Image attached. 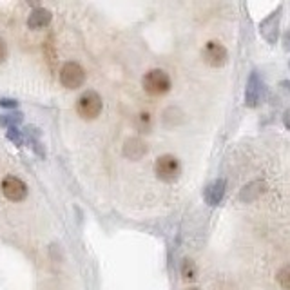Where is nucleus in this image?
<instances>
[{"instance_id": "21", "label": "nucleus", "mask_w": 290, "mask_h": 290, "mask_svg": "<svg viewBox=\"0 0 290 290\" xmlns=\"http://www.w3.org/2000/svg\"><path fill=\"white\" fill-rule=\"evenodd\" d=\"M283 123H285V127L290 131V109L285 111V114H283Z\"/></svg>"}, {"instance_id": "19", "label": "nucleus", "mask_w": 290, "mask_h": 290, "mask_svg": "<svg viewBox=\"0 0 290 290\" xmlns=\"http://www.w3.org/2000/svg\"><path fill=\"white\" fill-rule=\"evenodd\" d=\"M8 44H6V40L0 36V64H4L6 58H8Z\"/></svg>"}, {"instance_id": "4", "label": "nucleus", "mask_w": 290, "mask_h": 290, "mask_svg": "<svg viewBox=\"0 0 290 290\" xmlns=\"http://www.w3.org/2000/svg\"><path fill=\"white\" fill-rule=\"evenodd\" d=\"M86 82V69L78 62H67L60 71V84L66 89H78Z\"/></svg>"}, {"instance_id": "8", "label": "nucleus", "mask_w": 290, "mask_h": 290, "mask_svg": "<svg viewBox=\"0 0 290 290\" xmlns=\"http://www.w3.org/2000/svg\"><path fill=\"white\" fill-rule=\"evenodd\" d=\"M278 31H279V9L267 16L265 20L259 22V33L268 44H276L278 40Z\"/></svg>"}, {"instance_id": "23", "label": "nucleus", "mask_w": 290, "mask_h": 290, "mask_svg": "<svg viewBox=\"0 0 290 290\" xmlns=\"http://www.w3.org/2000/svg\"><path fill=\"white\" fill-rule=\"evenodd\" d=\"M189 290H200V288H189Z\"/></svg>"}, {"instance_id": "22", "label": "nucleus", "mask_w": 290, "mask_h": 290, "mask_svg": "<svg viewBox=\"0 0 290 290\" xmlns=\"http://www.w3.org/2000/svg\"><path fill=\"white\" fill-rule=\"evenodd\" d=\"M26 2H28V4L31 6V8H38V6H40V2H42V0H26Z\"/></svg>"}, {"instance_id": "13", "label": "nucleus", "mask_w": 290, "mask_h": 290, "mask_svg": "<svg viewBox=\"0 0 290 290\" xmlns=\"http://www.w3.org/2000/svg\"><path fill=\"white\" fill-rule=\"evenodd\" d=\"M161 122L165 127H178L183 122V113L178 107H167L161 114Z\"/></svg>"}, {"instance_id": "14", "label": "nucleus", "mask_w": 290, "mask_h": 290, "mask_svg": "<svg viewBox=\"0 0 290 290\" xmlns=\"http://www.w3.org/2000/svg\"><path fill=\"white\" fill-rule=\"evenodd\" d=\"M134 126L140 133H149L151 127H153V116H151L149 111H140V114L134 120Z\"/></svg>"}, {"instance_id": "17", "label": "nucleus", "mask_w": 290, "mask_h": 290, "mask_svg": "<svg viewBox=\"0 0 290 290\" xmlns=\"http://www.w3.org/2000/svg\"><path fill=\"white\" fill-rule=\"evenodd\" d=\"M8 138L9 140L13 141V143H16V145H24L26 143V134L22 133V131L18 129V127H9L8 129Z\"/></svg>"}, {"instance_id": "3", "label": "nucleus", "mask_w": 290, "mask_h": 290, "mask_svg": "<svg viewBox=\"0 0 290 290\" xmlns=\"http://www.w3.org/2000/svg\"><path fill=\"white\" fill-rule=\"evenodd\" d=\"M154 173H156L158 180L165 181V183H173L180 178L181 163L173 154H161L154 163Z\"/></svg>"}, {"instance_id": "10", "label": "nucleus", "mask_w": 290, "mask_h": 290, "mask_svg": "<svg viewBox=\"0 0 290 290\" xmlns=\"http://www.w3.org/2000/svg\"><path fill=\"white\" fill-rule=\"evenodd\" d=\"M51 20H53L51 11L38 6V8L33 9L31 15L28 16V26H29V29H44L51 24Z\"/></svg>"}, {"instance_id": "1", "label": "nucleus", "mask_w": 290, "mask_h": 290, "mask_svg": "<svg viewBox=\"0 0 290 290\" xmlns=\"http://www.w3.org/2000/svg\"><path fill=\"white\" fill-rule=\"evenodd\" d=\"M141 87L149 96H163L173 87V80L163 69H151L141 78Z\"/></svg>"}, {"instance_id": "11", "label": "nucleus", "mask_w": 290, "mask_h": 290, "mask_svg": "<svg viewBox=\"0 0 290 290\" xmlns=\"http://www.w3.org/2000/svg\"><path fill=\"white\" fill-rule=\"evenodd\" d=\"M225 189H227V183H225V180H216L212 181L211 185H209L207 189H205V201H207L209 205H218L221 200H223L225 196Z\"/></svg>"}, {"instance_id": "12", "label": "nucleus", "mask_w": 290, "mask_h": 290, "mask_svg": "<svg viewBox=\"0 0 290 290\" xmlns=\"http://www.w3.org/2000/svg\"><path fill=\"white\" fill-rule=\"evenodd\" d=\"M265 189H267V185H265V181L261 180H256L252 181V183H248L247 187L241 189V192H239V200L241 201H254L258 200L259 196H261L263 192H265Z\"/></svg>"}, {"instance_id": "16", "label": "nucleus", "mask_w": 290, "mask_h": 290, "mask_svg": "<svg viewBox=\"0 0 290 290\" xmlns=\"http://www.w3.org/2000/svg\"><path fill=\"white\" fill-rule=\"evenodd\" d=\"M181 276H183L185 279H194V278H196V265H194V261H191V259H185V261L181 263Z\"/></svg>"}, {"instance_id": "18", "label": "nucleus", "mask_w": 290, "mask_h": 290, "mask_svg": "<svg viewBox=\"0 0 290 290\" xmlns=\"http://www.w3.org/2000/svg\"><path fill=\"white\" fill-rule=\"evenodd\" d=\"M278 281L285 290H290V265H285V267L278 272Z\"/></svg>"}, {"instance_id": "2", "label": "nucleus", "mask_w": 290, "mask_h": 290, "mask_svg": "<svg viewBox=\"0 0 290 290\" xmlns=\"http://www.w3.org/2000/svg\"><path fill=\"white\" fill-rule=\"evenodd\" d=\"M103 109V102L102 96H100L96 91H86L78 96L76 100V113L82 120L86 122H93L102 114Z\"/></svg>"}, {"instance_id": "9", "label": "nucleus", "mask_w": 290, "mask_h": 290, "mask_svg": "<svg viewBox=\"0 0 290 290\" xmlns=\"http://www.w3.org/2000/svg\"><path fill=\"white\" fill-rule=\"evenodd\" d=\"M261 100V80H259L258 73H252L248 76L247 89H245V103L248 107H256Z\"/></svg>"}, {"instance_id": "15", "label": "nucleus", "mask_w": 290, "mask_h": 290, "mask_svg": "<svg viewBox=\"0 0 290 290\" xmlns=\"http://www.w3.org/2000/svg\"><path fill=\"white\" fill-rule=\"evenodd\" d=\"M20 122H22V114H18V113L9 111L8 114H0V126L6 127V129H9V127H16Z\"/></svg>"}, {"instance_id": "5", "label": "nucleus", "mask_w": 290, "mask_h": 290, "mask_svg": "<svg viewBox=\"0 0 290 290\" xmlns=\"http://www.w3.org/2000/svg\"><path fill=\"white\" fill-rule=\"evenodd\" d=\"M201 55H203L205 64L211 67H223L229 60V53L225 49V46L216 42V40H211V42L205 44Z\"/></svg>"}, {"instance_id": "6", "label": "nucleus", "mask_w": 290, "mask_h": 290, "mask_svg": "<svg viewBox=\"0 0 290 290\" xmlns=\"http://www.w3.org/2000/svg\"><path fill=\"white\" fill-rule=\"evenodd\" d=\"M2 194H4L9 201L18 203V201H22L24 198L28 196V185L24 183L18 176L9 174V176H6L4 180H2Z\"/></svg>"}, {"instance_id": "7", "label": "nucleus", "mask_w": 290, "mask_h": 290, "mask_svg": "<svg viewBox=\"0 0 290 290\" xmlns=\"http://www.w3.org/2000/svg\"><path fill=\"white\" fill-rule=\"evenodd\" d=\"M122 151H123V156H126L127 160L136 161V160H141V158L147 154L149 147H147V143H145L143 138L133 136V138H127Z\"/></svg>"}, {"instance_id": "20", "label": "nucleus", "mask_w": 290, "mask_h": 290, "mask_svg": "<svg viewBox=\"0 0 290 290\" xmlns=\"http://www.w3.org/2000/svg\"><path fill=\"white\" fill-rule=\"evenodd\" d=\"M0 107H6V109H16L18 103L15 100H0Z\"/></svg>"}]
</instances>
